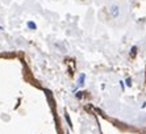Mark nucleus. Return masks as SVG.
Here are the masks:
<instances>
[{
  "label": "nucleus",
  "instance_id": "f257e3e1",
  "mask_svg": "<svg viewBox=\"0 0 146 134\" xmlns=\"http://www.w3.org/2000/svg\"><path fill=\"white\" fill-rule=\"evenodd\" d=\"M109 12H111V16H112L113 19H117V17L120 16V7L117 4H112L111 8H109Z\"/></svg>",
  "mask_w": 146,
  "mask_h": 134
},
{
  "label": "nucleus",
  "instance_id": "f03ea898",
  "mask_svg": "<svg viewBox=\"0 0 146 134\" xmlns=\"http://www.w3.org/2000/svg\"><path fill=\"white\" fill-rule=\"evenodd\" d=\"M84 78H86L84 74L80 75V78H79V86H83V84H84Z\"/></svg>",
  "mask_w": 146,
  "mask_h": 134
},
{
  "label": "nucleus",
  "instance_id": "7ed1b4c3",
  "mask_svg": "<svg viewBox=\"0 0 146 134\" xmlns=\"http://www.w3.org/2000/svg\"><path fill=\"white\" fill-rule=\"evenodd\" d=\"M126 86H132V82H130V79H126Z\"/></svg>",
  "mask_w": 146,
  "mask_h": 134
},
{
  "label": "nucleus",
  "instance_id": "20e7f679",
  "mask_svg": "<svg viewBox=\"0 0 146 134\" xmlns=\"http://www.w3.org/2000/svg\"><path fill=\"white\" fill-rule=\"evenodd\" d=\"M28 25H29V27H31V28H36V25H34L33 23H29V24H28Z\"/></svg>",
  "mask_w": 146,
  "mask_h": 134
},
{
  "label": "nucleus",
  "instance_id": "39448f33",
  "mask_svg": "<svg viewBox=\"0 0 146 134\" xmlns=\"http://www.w3.org/2000/svg\"><path fill=\"white\" fill-rule=\"evenodd\" d=\"M134 54H136V47H133L132 49V55H134Z\"/></svg>",
  "mask_w": 146,
  "mask_h": 134
},
{
  "label": "nucleus",
  "instance_id": "423d86ee",
  "mask_svg": "<svg viewBox=\"0 0 146 134\" xmlns=\"http://www.w3.org/2000/svg\"><path fill=\"white\" fill-rule=\"evenodd\" d=\"M3 1H4V3H9L11 0H3Z\"/></svg>",
  "mask_w": 146,
  "mask_h": 134
},
{
  "label": "nucleus",
  "instance_id": "0eeeda50",
  "mask_svg": "<svg viewBox=\"0 0 146 134\" xmlns=\"http://www.w3.org/2000/svg\"><path fill=\"white\" fill-rule=\"evenodd\" d=\"M66 134H70V133H68V131H67V133H66Z\"/></svg>",
  "mask_w": 146,
  "mask_h": 134
}]
</instances>
